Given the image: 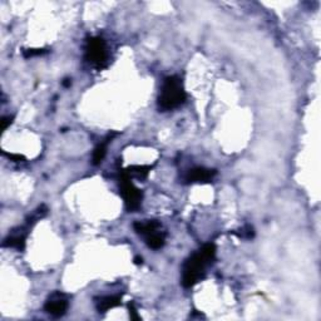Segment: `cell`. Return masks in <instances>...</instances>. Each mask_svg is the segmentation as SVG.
<instances>
[{"label":"cell","instance_id":"cell-4","mask_svg":"<svg viewBox=\"0 0 321 321\" xmlns=\"http://www.w3.org/2000/svg\"><path fill=\"white\" fill-rule=\"evenodd\" d=\"M86 59L97 68H103L107 63L108 53L106 40L100 36H90L86 42Z\"/></svg>","mask_w":321,"mask_h":321},{"label":"cell","instance_id":"cell-8","mask_svg":"<svg viewBox=\"0 0 321 321\" xmlns=\"http://www.w3.org/2000/svg\"><path fill=\"white\" fill-rule=\"evenodd\" d=\"M122 304V295H108L96 298V308L98 312H107Z\"/></svg>","mask_w":321,"mask_h":321},{"label":"cell","instance_id":"cell-13","mask_svg":"<svg viewBox=\"0 0 321 321\" xmlns=\"http://www.w3.org/2000/svg\"><path fill=\"white\" fill-rule=\"evenodd\" d=\"M46 52L48 50H46V49H39V48H36V49H34V48H32V49H23V56H24V58H33V56H43V54H46Z\"/></svg>","mask_w":321,"mask_h":321},{"label":"cell","instance_id":"cell-17","mask_svg":"<svg viewBox=\"0 0 321 321\" xmlns=\"http://www.w3.org/2000/svg\"><path fill=\"white\" fill-rule=\"evenodd\" d=\"M130 318H133V320H140V316H138L137 310H136L133 304H130Z\"/></svg>","mask_w":321,"mask_h":321},{"label":"cell","instance_id":"cell-19","mask_svg":"<svg viewBox=\"0 0 321 321\" xmlns=\"http://www.w3.org/2000/svg\"><path fill=\"white\" fill-rule=\"evenodd\" d=\"M70 84H72L70 79H66V80H64V82H63L64 87H69V86H70Z\"/></svg>","mask_w":321,"mask_h":321},{"label":"cell","instance_id":"cell-10","mask_svg":"<svg viewBox=\"0 0 321 321\" xmlns=\"http://www.w3.org/2000/svg\"><path fill=\"white\" fill-rule=\"evenodd\" d=\"M114 136L116 133H113V134H108V137L94 148V150H93V157H92V164H94V166H98V164H102V160H104L106 157V153H107L108 143L112 140V138L114 137Z\"/></svg>","mask_w":321,"mask_h":321},{"label":"cell","instance_id":"cell-3","mask_svg":"<svg viewBox=\"0 0 321 321\" xmlns=\"http://www.w3.org/2000/svg\"><path fill=\"white\" fill-rule=\"evenodd\" d=\"M120 194L126 202V207L130 212H136L140 210L142 204L143 194L140 188L134 186L132 182V177L126 171H122L120 174Z\"/></svg>","mask_w":321,"mask_h":321},{"label":"cell","instance_id":"cell-11","mask_svg":"<svg viewBox=\"0 0 321 321\" xmlns=\"http://www.w3.org/2000/svg\"><path fill=\"white\" fill-rule=\"evenodd\" d=\"M144 240L148 248H152V250H160V248H164V244H166V234H164V232H160V230H158V231L146 236Z\"/></svg>","mask_w":321,"mask_h":321},{"label":"cell","instance_id":"cell-18","mask_svg":"<svg viewBox=\"0 0 321 321\" xmlns=\"http://www.w3.org/2000/svg\"><path fill=\"white\" fill-rule=\"evenodd\" d=\"M142 262H143V258H140V256L134 258V264H136V265H140Z\"/></svg>","mask_w":321,"mask_h":321},{"label":"cell","instance_id":"cell-2","mask_svg":"<svg viewBox=\"0 0 321 321\" xmlns=\"http://www.w3.org/2000/svg\"><path fill=\"white\" fill-rule=\"evenodd\" d=\"M187 100L184 82L178 76H170L164 78L160 96H158V108L162 112H168L181 107Z\"/></svg>","mask_w":321,"mask_h":321},{"label":"cell","instance_id":"cell-15","mask_svg":"<svg viewBox=\"0 0 321 321\" xmlns=\"http://www.w3.org/2000/svg\"><path fill=\"white\" fill-rule=\"evenodd\" d=\"M13 120H14V117H10V116L2 118V124H3V132H4V130H8L9 126H10L12 123H13Z\"/></svg>","mask_w":321,"mask_h":321},{"label":"cell","instance_id":"cell-5","mask_svg":"<svg viewBox=\"0 0 321 321\" xmlns=\"http://www.w3.org/2000/svg\"><path fill=\"white\" fill-rule=\"evenodd\" d=\"M69 308L68 298L64 294L53 292L48 298H46V304H44V310L46 314L54 316V318H60V316L66 315V310Z\"/></svg>","mask_w":321,"mask_h":321},{"label":"cell","instance_id":"cell-9","mask_svg":"<svg viewBox=\"0 0 321 321\" xmlns=\"http://www.w3.org/2000/svg\"><path fill=\"white\" fill-rule=\"evenodd\" d=\"M133 228H134L136 234L140 236H148V234H153V232L158 231L160 228V224L154 220H147V221H137L133 224Z\"/></svg>","mask_w":321,"mask_h":321},{"label":"cell","instance_id":"cell-16","mask_svg":"<svg viewBox=\"0 0 321 321\" xmlns=\"http://www.w3.org/2000/svg\"><path fill=\"white\" fill-rule=\"evenodd\" d=\"M6 156H8L10 160H13L14 162H24L26 160V157L22 154H14V153H10V154H8V153H6Z\"/></svg>","mask_w":321,"mask_h":321},{"label":"cell","instance_id":"cell-12","mask_svg":"<svg viewBox=\"0 0 321 321\" xmlns=\"http://www.w3.org/2000/svg\"><path fill=\"white\" fill-rule=\"evenodd\" d=\"M152 170V166H130L127 170H124L130 177L134 176L137 178H146Z\"/></svg>","mask_w":321,"mask_h":321},{"label":"cell","instance_id":"cell-1","mask_svg":"<svg viewBox=\"0 0 321 321\" xmlns=\"http://www.w3.org/2000/svg\"><path fill=\"white\" fill-rule=\"evenodd\" d=\"M216 258V246L206 244L197 252L190 256L182 266V285L190 288L196 285L206 275L207 266L211 265Z\"/></svg>","mask_w":321,"mask_h":321},{"label":"cell","instance_id":"cell-6","mask_svg":"<svg viewBox=\"0 0 321 321\" xmlns=\"http://www.w3.org/2000/svg\"><path fill=\"white\" fill-rule=\"evenodd\" d=\"M29 227H32L29 224H26L24 227H19L18 230H14L12 234H8V237L4 238L3 246L4 248H16L19 251H23L24 248H26V236H28V231Z\"/></svg>","mask_w":321,"mask_h":321},{"label":"cell","instance_id":"cell-14","mask_svg":"<svg viewBox=\"0 0 321 321\" xmlns=\"http://www.w3.org/2000/svg\"><path fill=\"white\" fill-rule=\"evenodd\" d=\"M240 237H244V238H251L254 237V228L251 226H246L245 228L241 230V232H238Z\"/></svg>","mask_w":321,"mask_h":321},{"label":"cell","instance_id":"cell-7","mask_svg":"<svg viewBox=\"0 0 321 321\" xmlns=\"http://www.w3.org/2000/svg\"><path fill=\"white\" fill-rule=\"evenodd\" d=\"M216 174V170L196 167V168H192L187 172L184 180H186L187 184H206V182H210L211 180H214Z\"/></svg>","mask_w":321,"mask_h":321}]
</instances>
